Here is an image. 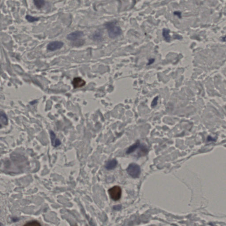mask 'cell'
Segmentation results:
<instances>
[{
    "mask_svg": "<svg viewBox=\"0 0 226 226\" xmlns=\"http://www.w3.org/2000/svg\"><path fill=\"white\" fill-rule=\"evenodd\" d=\"M158 96H157V97H155V98H154V99H153V101H152V107H154V106H156L157 104V101H158Z\"/></svg>",
    "mask_w": 226,
    "mask_h": 226,
    "instance_id": "cell-15",
    "label": "cell"
},
{
    "mask_svg": "<svg viewBox=\"0 0 226 226\" xmlns=\"http://www.w3.org/2000/svg\"><path fill=\"white\" fill-rule=\"evenodd\" d=\"M34 3L38 9H41L45 5V0H34Z\"/></svg>",
    "mask_w": 226,
    "mask_h": 226,
    "instance_id": "cell-11",
    "label": "cell"
},
{
    "mask_svg": "<svg viewBox=\"0 0 226 226\" xmlns=\"http://www.w3.org/2000/svg\"><path fill=\"white\" fill-rule=\"evenodd\" d=\"M139 146H140V142L138 141L136 143H134L133 145L131 146L128 149L127 151V154H130V153L134 152L135 150H136V149L139 147Z\"/></svg>",
    "mask_w": 226,
    "mask_h": 226,
    "instance_id": "cell-9",
    "label": "cell"
},
{
    "mask_svg": "<svg viewBox=\"0 0 226 226\" xmlns=\"http://www.w3.org/2000/svg\"><path fill=\"white\" fill-rule=\"evenodd\" d=\"M170 33V30H169L166 29H164L163 30V32H162V35L164 36L165 39L166 41L167 42H170V41L171 37L169 35Z\"/></svg>",
    "mask_w": 226,
    "mask_h": 226,
    "instance_id": "cell-12",
    "label": "cell"
},
{
    "mask_svg": "<svg viewBox=\"0 0 226 226\" xmlns=\"http://www.w3.org/2000/svg\"><path fill=\"white\" fill-rule=\"evenodd\" d=\"M175 14L176 15L178 16L180 18L181 17V13L180 12H175Z\"/></svg>",
    "mask_w": 226,
    "mask_h": 226,
    "instance_id": "cell-17",
    "label": "cell"
},
{
    "mask_svg": "<svg viewBox=\"0 0 226 226\" xmlns=\"http://www.w3.org/2000/svg\"><path fill=\"white\" fill-rule=\"evenodd\" d=\"M1 125H7L8 123V118L5 114L2 111L1 112Z\"/></svg>",
    "mask_w": 226,
    "mask_h": 226,
    "instance_id": "cell-10",
    "label": "cell"
},
{
    "mask_svg": "<svg viewBox=\"0 0 226 226\" xmlns=\"http://www.w3.org/2000/svg\"><path fill=\"white\" fill-rule=\"evenodd\" d=\"M128 174L133 178H137L141 174V168L140 166L136 164H131L127 169Z\"/></svg>",
    "mask_w": 226,
    "mask_h": 226,
    "instance_id": "cell-2",
    "label": "cell"
},
{
    "mask_svg": "<svg viewBox=\"0 0 226 226\" xmlns=\"http://www.w3.org/2000/svg\"><path fill=\"white\" fill-rule=\"evenodd\" d=\"M40 224L38 222L36 221H32L29 222L27 223L26 224H24V226H40Z\"/></svg>",
    "mask_w": 226,
    "mask_h": 226,
    "instance_id": "cell-14",
    "label": "cell"
},
{
    "mask_svg": "<svg viewBox=\"0 0 226 226\" xmlns=\"http://www.w3.org/2000/svg\"><path fill=\"white\" fill-rule=\"evenodd\" d=\"M50 135H51V140L52 144L53 146L57 147L61 144V141L59 139L57 138L55 133L53 131H50Z\"/></svg>",
    "mask_w": 226,
    "mask_h": 226,
    "instance_id": "cell-7",
    "label": "cell"
},
{
    "mask_svg": "<svg viewBox=\"0 0 226 226\" xmlns=\"http://www.w3.org/2000/svg\"><path fill=\"white\" fill-rule=\"evenodd\" d=\"M222 40L223 41H224V42H226V36H224V37H223V38L222 39Z\"/></svg>",
    "mask_w": 226,
    "mask_h": 226,
    "instance_id": "cell-19",
    "label": "cell"
},
{
    "mask_svg": "<svg viewBox=\"0 0 226 226\" xmlns=\"http://www.w3.org/2000/svg\"><path fill=\"white\" fill-rule=\"evenodd\" d=\"M118 162L116 160H111L109 161L108 162H106L105 165V168L108 169V170H110L112 169H114L116 166H117Z\"/></svg>",
    "mask_w": 226,
    "mask_h": 226,
    "instance_id": "cell-8",
    "label": "cell"
},
{
    "mask_svg": "<svg viewBox=\"0 0 226 226\" xmlns=\"http://www.w3.org/2000/svg\"><path fill=\"white\" fill-rule=\"evenodd\" d=\"M26 19L29 22H34L35 21H38L39 20V17H34L30 15H27L26 16Z\"/></svg>",
    "mask_w": 226,
    "mask_h": 226,
    "instance_id": "cell-13",
    "label": "cell"
},
{
    "mask_svg": "<svg viewBox=\"0 0 226 226\" xmlns=\"http://www.w3.org/2000/svg\"><path fill=\"white\" fill-rule=\"evenodd\" d=\"M83 35L84 33L82 31L77 30L68 34L67 36V39L71 41H75L79 39L81 37H83Z\"/></svg>",
    "mask_w": 226,
    "mask_h": 226,
    "instance_id": "cell-5",
    "label": "cell"
},
{
    "mask_svg": "<svg viewBox=\"0 0 226 226\" xmlns=\"http://www.w3.org/2000/svg\"><path fill=\"white\" fill-rule=\"evenodd\" d=\"M121 208H122V207H121V205H117V206H114V208L116 210H119L121 209Z\"/></svg>",
    "mask_w": 226,
    "mask_h": 226,
    "instance_id": "cell-16",
    "label": "cell"
},
{
    "mask_svg": "<svg viewBox=\"0 0 226 226\" xmlns=\"http://www.w3.org/2000/svg\"><path fill=\"white\" fill-rule=\"evenodd\" d=\"M110 196L112 199L115 201L119 200L122 196V189L118 186H114L108 190Z\"/></svg>",
    "mask_w": 226,
    "mask_h": 226,
    "instance_id": "cell-3",
    "label": "cell"
},
{
    "mask_svg": "<svg viewBox=\"0 0 226 226\" xmlns=\"http://www.w3.org/2000/svg\"><path fill=\"white\" fill-rule=\"evenodd\" d=\"M85 81L80 77H76L74 78L72 81V84L74 89L82 87L85 85Z\"/></svg>",
    "mask_w": 226,
    "mask_h": 226,
    "instance_id": "cell-6",
    "label": "cell"
},
{
    "mask_svg": "<svg viewBox=\"0 0 226 226\" xmlns=\"http://www.w3.org/2000/svg\"><path fill=\"white\" fill-rule=\"evenodd\" d=\"M64 43L60 41H53L51 42L48 44L47 49L48 50L51 51L60 49L63 46Z\"/></svg>",
    "mask_w": 226,
    "mask_h": 226,
    "instance_id": "cell-4",
    "label": "cell"
},
{
    "mask_svg": "<svg viewBox=\"0 0 226 226\" xmlns=\"http://www.w3.org/2000/svg\"><path fill=\"white\" fill-rule=\"evenodd\" d=\"M154 59H151V60H150L149 61V63H148V65H150V64H152V63L154 62Z\"/></svg>",
    "mask_w": 226,
    "mask_h": 226,
    "instance_id": "cell-18",
    "label": "cell"
},
{
    "mask_svg": "<svg viewBox=\"0 0 226 226\" xmlns=\"http://www.w3.org/2000/svg\"><path fill=\"white\" fill-rule=\"evenodd\" d=\"M106 27L108 29L109 36L111 38H115L122 34L121 29L118 26H116L114 23H108L106 24Z\"/></svg>",
    "mask_w": 226,
    "mask_h": 226,
    "instance_id": "cell-1",
    "label": "cell"
}]
</instances>
